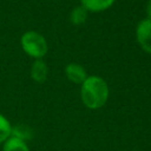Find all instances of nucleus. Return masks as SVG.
Returning a JSON list of instances; mask_svg holds the SVG:
<instances>
[{"label": "nucleus", "mask_w": 151, "mask_h": 151, "mask_svg": "<svg viewBox=\"0 0 151 151\" xmlns=\"http://www.w3.org/2000/svg\"><path fill=\"white\" fill-rule=\"evenodd\" d=\"M145 11H146V19L151 20V0H149V1L146 2V8H145Z\"/></svg>", "instance_id": "nucleus-11"}, {"label": "nucleus", "mask_w": 151, "mask_h": 151, "mask_svg": "<svg viewBox=\"0 0 151 151\" xmlns=\"http://www.w3.org/2000/svg\"><path fill=\"white\" fill-rule=\"evenodd\" d=\"M80 2L88 12H101L110 8L114 0H80Z\"/></svg>", "instance_id": "nucleus-6"}, {"label": "nucleus", "mask_w": 151, "mask_h": 151, "mask_svg": "<svg viewBox=\"0 0 151 151\" xmlns=\"http://www.w3.org/2000/svg\"><path fill=\"white\" fill-rule=\"evenodd\" d=\"M87 13H88V11L86 8H84L81 5L77 6L70 13V21L76 26L83 25L87 19Z\"/></svg>", "instance_id": "nucleus-8"}, {"label": "nucleus", "mask_w": 151, "mask_h": 151, "mask_svg": "<svg viewBox=\"0 0 151 151\" xmlns=\"http://www.w3.org/2000/svg\"><path fill=\"white\" fill-rule=\"evenodd\" d=\"M11 130L12 125L9 124L7 118L0 113V144L5 143L11 137Z\"/></svg>", "instance_id": "nucleus-10"}, {"label": "nucleus", "mask_w": 151, "mask_h": 151, "mask_svg": "<svg viewBox=\"0 0 151 151\" xmlns=\"http://www.w3.org/2000/svg\"><path fill=\"white\" fill-rule=\"evenodd\" d=\"M65 74H66V78L74 83V84H83L84 80L87 78V74H86V71L85 68L79 65V64H76V63H71V64H67L66 67H65Z\"/></svg>", "instance_id": "nucleus-4"}, {"label": "nucleus", "mask_w": 151, "mask_h": 151, "mask_svg": "<svg viewBox=\"0 0 151 151\" xmlns=\"http://www.w3.org/2000/svg\"><path fill=\"white\" fill-rule=\"evenodd\" d=\"M48 74V67L45 61L41 59H35L31 66V78L39 84H42L46 81Z\"/></svg>", "instance_id": "nucleus-5"}, {"label": "nucleus", "mask_w": 151, "mask_h": 151, "mask_svg": "<svg viewBox=\"0 0 151 151\" xmlns=\"http://www.w3.org/2000/svg\"><path fill=\"white\" fill-rule=\"evenodd\" d=\"M11 137H14V138H18L20 140H28L33 137V130L28 126V125H25V124H17L14 126H12V130H11Z\"/></svg>", "instance_id": "nucleus-7"}, {"label": "nucleus", "mask_w": 151, "mask_h": 151, "mask_svg": "<svg viewBox=\"0 0 151 151\" xmlns=\"http://www.w3.org/2000/svg\"><path fill=\"white\" fill-rule=\"evenodd\" d=\"M136 38L140 48L151 54V20L145 18L138 22L136 28Z\"/></svg>", "instance_id": "nucleus-3"}, {"label": "nucleus", "mask_w": 151, "mask_h": 151, "mask_svg": "<svg viewBox=\"0 0 151 151\" xmlns=\"http://www.w3.org/2000/svg\"><path fill=\"white\" fill-rule=\"evenodd\" d=\"M20 44L24 52L34 59H41L48 50L46 39L35 31H27L20 38Z\"/></svg>", "instance_id": "nucleus-2"}, {"label": "nucleus", "mask_w": 151, "mask_h": 151, "mask_svg": "<svg viewBox=\"0 0 151 151\" xmlns=\"http://www.w3.org/2000/svg\"><path fill=\"white\" fill-rule=\"evenodd\" d=\"M2 151H29L26 142L20 140L14 137H9L2 146Z\"/></svg>", "instance_id": "nucleus-9"}, {"label": "nucleus", "mask_w": 151, "mask_h": 151, "mask_svg": "<svg viewBox=\"0 0 151 151\" xmlns=\"http://www.w3.org/2000/svg\"><path fill=\"white\" fill-rule=\"evenodd\" d=\"M80 97L87 109H100L109 99V85L101 77L90 76L81 84Z\"/></svg>", "instance_id": "nucleus-1"}]
</instances>
